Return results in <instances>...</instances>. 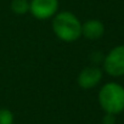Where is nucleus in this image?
<instances>
[{
  "label": "nucleus",
  "instance_id": "nucleus-1",
  "mask_svg": "<svg viewBox=\"0 0 124 124\" xmlns=\"http://www.w3.org/2000/svg\"><path fill=\"white\" fill-rule=\"evenodd\" d=\"M52 18V31L60 40L73 43L82 37V22L74 14L61 11Z\"/></svg>",
  "mask_w": 124,
  "mask_h": 124
},
{
  "label": "nucleus",
  "instance_id": "nucleus-2",
  "mask_svg": "<svg viewBox=\"0 0 124 124\" xmlns=\"http://www.w3.org/2000/svg\"><path fill=\"white\" fill-rule=\"evenodd\" d=\"M99 103L105 113L119 114L124 111V86L109 82L106 83L99 91Z\"/></svg>",
  "mask_w": 124,
  "mask_h": 124
},
{
  "label": "nucleus",
  "instance_id": "nucleus-3",
  "mask_svg": "<svg viewBox=\"0 0 124 124\" xmlns=\"http://www.w3.org/2000/svg\"><path fill=\"white\" fill-rule=\"evenodd\" d=\"M103 70L111 77L124 76V45L113 47L103 58Z\"/></svg>",
  "mask_w": 124,
  "mask_h": 124
},
{
  "label": "nucleus",
  "instance_id": "nucleus-4",
  "mask_svg": "<svg viewBox=\"0 0 124 124\" xmlns=\"http://www.w3.org/2000/svg\"><path fill=\"white\" fill-rule=\"evenodd\" d=\"M58 0H31L29 12L39 21L52 18L58 10Z\"/></svg>",
  "mask_w": 124,
  "mask_h": 124
},
{
  "label": "nucleus",
  "instance_id": "nucleus-5",
  "mask_svg": "<svg viewBox=\"0 0 124 124\" xmlns=\"http://www.w3.org/2000/svg\"><path fill=\"white\" fill-rule=\"evenodd\" d=\"M101 79H102V71L96 66H89L80 71L77 82L82 89L89 90L95 88L101 82Z\"/></svg>",
  "mask_w": 124,
  "mask_h": 124
},
{
  "label": "nucleus",
  "instance_id": "nucleus-6",
  "mask_svg": "<svg viewBox=\"0 0 124 124\" xmlns=\"http://www.w3.org/2000/svg\"><path fill=\"white\" fill-rule=\"evenodd\" d=\"M105 34V26L99 20H89L82 23V35L89 40H97Z\"/></svg>",
  "mask_w": 124,
  "mask_h": 124
},
{
  "label": "nucleus",
  "instance_id": "nucleus-7",
  "mask_svg": "<svg viewBox=\"0 0 124 124\" xmlns=\"http://www.w3.org/2000/svg\"><path fill=\"white\" fill-rule=\"evenodd\" d=\"M10 8L16 15H24L29 12V1L28 0H12Z\"/></svg>",
  "mask_w": 124,
  "mask_h": 124
},
{
  "label": "nucleus",
  "instance_id": "nucleus-8",
  "mask_svg": "<svg viewBox=\"0 0 124 124\" xmlns=\"http://www.w3.org/2000/svg\"><path fill=\"white\" fill-rule=\"evenodd\" d=\"M0 124H14V114L8 108H0Z\"/></svg>",
  "mask_w": 124,
  "mask_h": 124
},
{
  "label": "nucleus",
  "instance_id": "nucleus-9",
  "mask_svg": "<svg viewBox=\"0 0 124 124\" xmlns=\"http://www.w3.org/2000/svg\"><path fill=\"white\" fill-rule=\"evenodd\" d=\"M102 123L103 124H114L116 123V116L111 114V113H106L102 118Z\"/></svg>",
  "mask_w": 124,
  "mask_h": 124
}]
</instances>
